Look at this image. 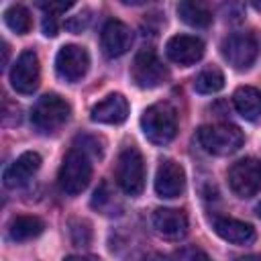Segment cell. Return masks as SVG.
Returning a JSON list of instances; mask_svg holds the SVG:
<instances>
[{
	"mask_svg": "<svg viewBox=\"0 0 261 261\" xmlns=\"http://www.w3.org/2000/svg\"><path fill=\"white\" fill-rule=\"evenodd\" d=\"M141 128H143V135L155 145L171 143L177 133L175 110L167 102H157L149 106L141 116Z\"/></svg>",
	"mask_w": 261,
	"mask_h": 261,
	"instance_id": "obj_1",
	"label": "cell"
},
{
	"mask_svg": "<svg viewBox=\"0 0 261 261\" xmlns=\"http://www.w3.org/2000/svg\"><path fill=\"white\" fill-rule=\"evenodd\" d=\"M90 179H92V163L88 155L80 149L67 151L57 175L61 192L67 196H77L88 188Z\"/></svg>",
	"mask_w": 261,
	"mask_h": 261,
	"instance_id": "obj_2",
	"label": "cell"
},
{
	"mask_svg": "<svg viewBox=\"0 0 261 261\" xmlns=\"http://www.w3.org/2000/svg\"><path fill=\"white\" fill-rule=\"evenodd\" d=\"M245 135L239 126L218 122L198 128V143L212 155H230L243 147Z\"/></svg>",
	"mask_w": 261,
	"mask_h": 261,
	"instance_id": "obj_3",
	"label": "cell"
},
{
	"mask_svg": "<svg viewBox=\"0 0 261 261\" xmlns=\"http://www.w3.org/2000/svg\"><path fill=\"white\" fill-rule=\"evenodd\" d=\"M71 108L59 94H45L31 112V122L39 133H55L69 120Z\"/></svg>",
	"mask_w": 261,
	"mask_h": 261,
	"instance_id": "obj_4",
	"label": "cell"
},
{
	"mask_svg": "<svg viewBox=\"0 0 261 261\" xmlns=\"http://www.w3.org/2000/svg\"><path fill=\"white\" fill-rule=\"evenodd\" d=\"M116 184L128 196H139L145 188V161L137 147H126L118 155Z\"/></svg>",
	"mask_w": 261,
	"mask_h": 261,
	"instance_id": "obj_5",
	"label": "cell"
},
{
	"mask_svg": "<svg viewBox=\"0 0 261 261\" xmlns=\"http://www.w3.org/2000/svg\"><path fill=\"white\" fill-rule=\"evenodd\" d=\"M167 67L163 65V61L159 59V55L155 53V49L151 47H143L130 65V77L139 88L151 90L161 86L167 80Z\"/></svg>",
	"mask_w": 261,
	"mask_h": 261,
	"instance_id": "obj_6",
	"label": "cell"
},
{
	"mask_svg": "<svg viewBox=\"0 0 261 261\" xmlns=\"http://www.w3.org/2000/svg\"><path fill=\"white\" fill-rule=\"evenodd\" d=\"M228 186L239 198H251L261 192V161L255 157H245L230 165Z\"/></svg>",
	"mask_w": 261,
	"mask_h": 261,
	"instance_id": "obj_7",
	"label": "cell"
},
{
	"mask_svg": "<svg viewBox=\"0 0 261 261\" xmlns=\"http://www.w3.org/2000/svg\"><path fill=\"white\" fill-rule=\"evenodd\" d=\"M222 57L234 69H249L257 57V41L249 33H232L228 35L222 45Z\"/></svg>",
	"mask_w": 261,
	"mask_h": 261,
	"instance_id": "obj_8",
	"label": "cell"
},
{
	"mask_svg": "<svg viewBox=\"0 0 261 261\" xmlns=\"http://www.w3.org/2000/svg\"><path fill=\"white\" fill-rule=\"evenodd\" d=\"M39 80H41L39 57L35 51L27 49L16 57L10 69V84L18 94H33L39 88Z\"/></svg>",
	"mask_w": 261,
	"mask_h": 261,
	"instance_id": "obj_9",
	"label": "cell"
},
{
	"mask_svg": "<svg viewBox=\"0 0 261 261\" xmlns=\"http://www.w3.org/2000/svg\"><path fill=\"white\" fill-rule=\"evenodd\" d=\"M90 67V55L80 45H63L55 57V71L65 82H80Z\"/></svg>",
	"mask_w": 261,
	"mask_h": 261,
	"instance_id": "obj_10",
	"label": "cell"
},
{
	"mask_svg": "<svg viewBox=\"0 0 261 261\" xmlns=\"http://www.w3.org/2000/svg\"><path fill=\"white\" fill-rule=\"evenodd\" d=\"M186 190V173L179 163L173 159H165L157 167L155 175V192L161 198H177Z\"/></svg>",
	"mask_w": 261,
	"mask_h": 261,
	"instance_id": "obj_11",
	"label": "cell"
},
{
	"mask_svg": "<svg viewBox=\"0 0 261 261\" xmlns=\"http://www.w3.org/2000/svg\"><path fill=\"white\" fill-rule=\"evenodd\" d=\"M151 226L159 237L179 241L188 232V216L175 208H157L151 216Z\"/></svg>",
	"mask_w": 261,
	"mask_h": 261,
	"instance_id": "obj_12",
	"label": "cell"
},
{
	"mask_svg": "<svg viewBox=\"0 0 261 261\" xmlns=\"http://www.w3.org/2000/svg\"><path fill=\"white\" fill-rule=\"evenodd\" d=\"M165 53L177 65H192L202 59L204 43L194 35H173L165 45Z\"/></svg>",
	"mask_w": 261,
	"mask_h": 261,
	"instance_id": "obj_13",
	"label": "cell"
},
{
	"mask_svg": "<svg viewBox=\"0 0 261 261\" xmlns=\"http://www.w3.org/2000/svg\"><path fill=\"white\" fill-rule=\"evenodd\" d=\"M41 167V155L35 151H27L20 157H16L6 169H4V186L10 190L22 188L29 184V179L37 173V169Z\"/></svg>",
	"mask_w": 261,
	"mask_h": 261,
	"instance_id": "obj_14",
	"label": "cell"
},
{
	"mask_svg": "<svg viewBox=\"0 0 261 261\" xmlns=\"http://www.w3.org/2000/svg\"><path fill=\"white\" fill-rule=\"evenodd\" d=\"M133 33L120 20H108L100 35V45L106 57H120L130 49Z\"/></svg>",
	"mask_w": 261,
	"mask_h": 261,
	"instance_id": "obj_15",
	"label": "cell"
},
{
	"mask_svg": "<svg viewBox=\"0 0 261 261\" xmlns=\"http://www.w3.org/2000/svg\"><path fill=\"white\" fill-rule=\"evenodd\" d=\"M126 116H128V102L122 94H108L90 110V118L100 124H120L126 120Z\"/></svg>",
	"mask_w": 261,
	"mask_h": 261,
	"instance_id": "obj_16",
	"label": "cell"
},
{
	"mask_svg": "<svg viewBox=\"0 0 261 261\" xmlns=\"http://www.w3.org/2000/svg\"><path fill=\"white\" fill-rule=\"evenodd\" d=\"M214 232L232 245H251L255 241V228L249 222L230 218V216H216L212 218Z\"/></svg>",
	"mask_w": 261,
	"mask_h": 261,
	"instance_id": "obj_17",
	"label": "cell"
},
{
	"mask_svg": "<svg viewBox=\"0 0 261 261\" xmlns=\"http://www.w3.org/2000/svg\"><path fill=\"white\" fill-rule=\"evenodd\" d=\"M232 102L237 112L249 120V122H259L261 120V92L253 86H241L232 94Z\"/></svg>",
	"mask_w": 261,
	"mask_h": 261,
	"instance_id": "obj_18",
	"label": "cell"
},
{
	"mask_svg": "<svg viewBox=\"0 0 261 261\" xmlns=\"http://www.w3.org/2000/svg\"><path fill=\"white\" fill-rule=\"evenodd\" d=\"M45 230V222L39 216H29V214H18L8 222V234L12 241L22 243L29 239L39 237Z\"/></svg>",
	"mask_w": 261,
	"mask_h": 261,
	"instance_id": "obj_19",
	"label": "cell"
},
{
	"mask_svg": "<svg viewBox=\"0 0 261 261\" xmlns=\"http://www.w3.org/2000/svg\"><path fill=\"white\" fill-rule=\"evenodd\" d=\"M177 14L179 18L190 24V27H196V29H204L212 22V12L208 10L206 4L202 2H192V0H184L177 4Z\"/></svg>",
	"mask_w": 261,
	"mask_h": 261,
	"instance_id": "obj_20",
	"label": "cell"
},
{
	"mask_svg": "<svg viewBox=\"0 0 261 261\" xmlns=\"http://www.w3.org/2000/svg\"><path fill=\"white\" fill-rule=\"evenodd\" d=\"M4 22L16 35H27L31 31V27H33L31 12L20 4H12V6H8L4 10Z\"/></svg>",
	"mask_w": 261,
	"mask_h": 261,
	"instance_id": "obj_21",
	"label": "cell"
},
{
	"mask_svg": "<svg viewBox=\"0 0 261 261\" xmlns=\"http://www.w3.org/2000/svg\"><path fill=\"white\" fill-rule=\"evenodd\" d=\"M224 88V75L218 67H208L200 71L194 80V90L198 94H216Z\"/></svg>",
	"mask_w": 261,
	"mask_h": 261,
	"instance_id": "obj_22",
	"label": "cell"
},
{
	"mask_svg": "<svg viewBox=\"0 0 261 261\" xmlns=\"http://www.w3.org/2000/svg\"><path fill=\"white\" fill-rule=\"evenodd\" d=\"M69 234H71V243L75 247H88L92 241V226L88 220L73 218L69 222Z\"/></svg>",
	"mask_w": 261,
	"mask_h": 261,
	"instance_id": "obj_23",
	"label": "cell"
},
{
	"mask_svg": "<svg viewBox=\"0 0 261 261\" xmlns=\"http://www.w3.org/2000/svg\"><path fill=\"white\" fill-rule=\"evenodd\" d=\"M173 261H210V257L200 247H181L173 253Z\"/></svg>",
	"mask_w": 261,
	"mask_h": 261,
	"instance_id": "obj_24",
	"label": "cell"
},
{
	"mask_svg": "<svg viewBox=\"0 0 261 261\" xmlns=\"http://www.w3.org/2000/svg\"><path fill=\"white\" fill-rule=\"evenodd\" d=\"M90 10L88 8H84L82 12H77L75 16H69L67 20H65V29L67 31H71V33H82L88 24H90Z\"/></svg>",
	"mask_w": 261,
	"mask_h": 261,
	"instance_id": "obj_25",
	"label": "cell"
},
{
	"mask_svg": "<svg viewBox=\"0 0 261 261\" xmlns=\"http://www.w3.org/2000/svg\"><path fill=\"white\" fill-rule=\"evenodd\" d=\"M43 33H45L47 37H55V35H57V14L45 12V18H43Z\"/></svg>",
	"mask_w": 261,
	"mask_h": 261,
	"instance_id": "obj_26",
	"label": "cell"
},
{
	"mask_svg": "<svg viewBox=\"0 0 261 261\" xmlns=\"http://www.w3.org/2000/svg\"><path fill=\"white\" fill-rule=\"evenodd\" d=\"M63 261H102L100 257H94V255H71Z\"/></svg>",
	"mask_w": 261,
	"mask_h": 261,
	"instance_id": "obj_27",
	"label": "cell"
},
{
	"mask_svg": "<svg viewBox=\"0 0 261 261\" xmlns=\"http://www.w3.org/2000/svg\"><path fill=\"white\" fill-rule=\"evenodd\" d=\"M237 261H261V255H245V257H239Z\"/></svg>",
	"mask_w": 261,
	"mask_h": 261,
	"instance_id": "obj_28",
	"label": "cell"
},
{
	"mask_svg": "<svg viewBox=\"0 0 261 261\" xmlns=\"http://www.w3.org/2000/svg\"><path fill=\"white\" fill-rule=\"evenodd\" d=\"M143 261H165V257H161V255H151V257H145Z\"/></svg>",
	"mask_w": 261,
	"mask_h": 261,
	"instance_id": "obj_29",
	"label": "cell"
},
{
	"mask_svg": "<svg viewBox=\"0 0 261 261\" xmlns=\"http://www.w3.org/2000/svg\"><path fill=\"white\" fill-rule=\"evenodd\" d=\"M255 212H257V216H259V218H261V202H259V204H257V208H255Z\"/></svg>",
	"mask_w": 261,
	"mask_h": 261,
	"instance_id": "obj_30",
	"label": "cell"
},
{
	"mask_svg": "<svg viewBox=\"0 0 261 261\" xmlns=\"http://www.w3.org/2000/svg\"><path fill=\"white\" fill-rule=\"evenodd\" d=\"M253 6H255L257 10H261V2H257V0H255V2H253Z\"/></svg>",
	"mask_w": 261,
	"mask_h": 261,
	"instance_id": "obj_31",
	"label": "cell"
}]
</instances>
